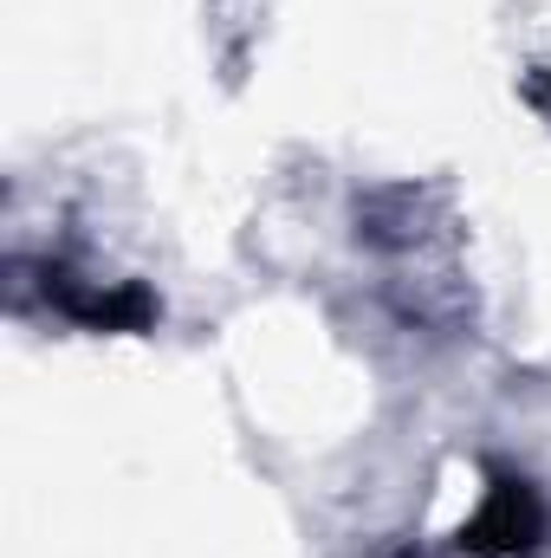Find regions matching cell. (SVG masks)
Segmentation results:
<instances>
[{"label": "cell", "mask_w": 551, "mask_h": 558, "mask_svg": "<svg viewBox=\"0 0 551 558\" xmlns=\"http://www.w3.org/2000/svg\"><path fill=\"white\" fill-rule=\"evenodd\" d=\"M551 533L546 494L519 468H493L480 487V507L454 526V553L467 558H532Z\"/></svg>", "instance_id": "obj_1"}, {"label": "cell", "mask_w": 551, "mask_h": 558, "mask_svg": "<svg viewBox=\"0 0 551 558\" xmlns=\"http://www.w3.org/2000/svg\"><path fill=\"white\" fill-rule=\"evenodd\" d=\"M33 274H39V299L78 331H124V338H137V331H156V318H162V299L149 286H137V279L105 286V279H85L72 267H59V260H39Z\"/></svg>", "instance_id": "obj_2"}, {"label": "cell", "mask_w": 551, "mask_h": 558, "mask_svg": "<svg viewBox=\"0 0 551 558\" xmlns=\"http://www.w3.org/2000/svg\"><path fill=\"white\" fill-rule=\"evenodd\" d=\"M519 98H526V105L551 124V59H546V65H532V72L519 78Z\"/></svg>", "instance_id": "obj_3"}, {"label": "cell", "mask_w": 551, "mask_h": 558, "mask_svg": "<svg viewBox=\"0 0 551 558\" xmlns=\"http://www.w3.org/2000/svg\"><path fill=\"white\" fill-rule=\"evenodd\" d=\"M396 558H415V553H396Z\"/></svg>", "instance_id": "obj_4"}]
</instances>
